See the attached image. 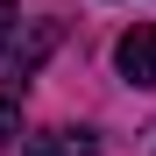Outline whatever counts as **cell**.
Here are the masks:
<instances>
[{
    "mask_svg": "<svg viewBox=\"0 0 156 156\" xmlns=\"http://www.w3.org/2000/svg\"><path fill=\"white\" fill-rule=\"evenodd\" d=\"M114 71L128 78V85L156 92V21H135V29L114 43Z\"/></svg>",
    "mask_w": 156,
    "mask_h": 156,
    "instance_id": "obj_1",
    "label": "cell"
},
{
    "mask_svg": "<svg viewBox=\"0 0 156 156\" xmlns=\"http://www.w3.org/2000/svg\"><path fill=\"white\" fill-rule=\"evenodd\" d=\"M57 43H64V21H36V36L14 50V71H7V78H14V99H21V85H29V78L43 71V57H50Z\"/></svg>",
    "mask_w": 156,
    "mask_h": 156,
    "instance_id": "obj_2",
    "label": "cell"
},
{
    "mask_svg": "<svg viewBox=\"0 0 156 156\" xmlns=\"http://www.w3.org/2000/svg\"><path fill=\"white\" fill-rule=\"evenodd\" d=\"M21 156H99V142L85 135V128H50V135H29Z\"/></svg>",
    "mask_w": 156,
    "mask_h": 156,
    "instance_id": "obj_3",
    "label": "cell"
},
{
    "mask_svg": "<svg viewBox=\"0 0 156 156\" xmlns=\"http://www.w3.org/2000/svg\"><path fill=\"white\" fill-rule=\"evenodd\" d=\"M14 128H21V99L7 92V99H0V149H7V142H14Z\"/></svg>",
    "mask_w": 156,
    "mask_h": 156,
    "instance_id": "obj_4",
    "label": "cell"
},
{
    "mask_svg": "<svg viewBox=\"0 0 156 156\" xmlns=\"http://www.w3.org/2000/svg\"><path fill=\"white\" fill-rule=\"evenodd\" d=\"M14 29H21V14H14V0H0V57H7V43H14Z\"/></svg>",
    "mask_w": 156,
    "mask_h": 156,
    "instance_id": "obj_5",
    "label": "cell"
}]
</instances>
